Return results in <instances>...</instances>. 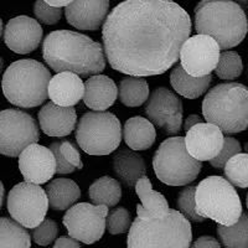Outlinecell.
<instances>
[{"instance_id": "cell-1", "label": "cell", "mask_w": 248, "mask_h": 248, "mask_svg": "<svg viewBox=\"0 0 248 248\" xmlns=\"http://www.w3.org/2000/svg\"><path fill=\"white\" fill-rule=\"evenodd\" d=\"M190 34L191 19L179 4L170 0H125L106 19L102 40L113 70L143 78L171 68Z\"/></svg>"}, {"instance_id": "cell-2", "label": "cell", "mask_w": 248, "mask_h": 248, "mask_svg": "<svg viewBox=\"0 0 248 248\" xmlns=\"http://www.w3.org/2000/svg\"><path fill=\"white\" fill-rule=\"evenodd\" d=\"M45 62L55 72H71L81 76H96L106 67L101 44L76 31L56 30L43 44Z\"/></svg>"}, {"instance_id": "cell-3", "label": "cell", "mask_w": 248, "mask_h": 248, "mask_svg": "<svg viewBox=\"0 0 248 248\" xmlns=\"http://www.w3.org/2000/svg\"><path fill=\"white\" fill-rule=\"evenodd\" d=\"M195 29L199 35L214 39L220 50L240 45L248 32L242 6L230 0H202L195 8Z\"/></svg>"}, {"instance_id": "cell-4", "label": "cell", "mask_w": 248, "mask_h": 248, "mask_svg": "<svg viewBox=\"0 0 248 248\" xmlns=\"http://www.w3.org/2000/svg\"><path fill=\"white\" fill-rule=\"evenodd\" d=\"M202 114L225 134L248 128V88L242 83H220L209 91L202 101Z\"/></svg>"}, {"instance_id": "cell-5", "label": "cell", "mask_w": 248, "mask_h": 248, "mask_svg": "<svg viewBox=\"0 0 248 248\" xmlns=\"http://www.w3.org/2000/svg\"><path fill=\"white\" fill-rule=\"evenodd\" d=\"M51 74L41 62L32 59L17 60L6 68L1 79L4 96L20 108L43 105L48 97Z\"/></svg>"}, {"instance_id": "cell-6", "label": "cell", "mask_w": 248, "mask_h": 248, "mask_svg": "<svg viewBox=\"0 0 248 248\" xmlns=\"http://www.w3.org/2000/svg\"><path fill=\"white\" fill-rule=\"evenodd\" d=\"M192 242L191 223L176 210L156 220L132 222L127 238L128 248H190Z\"/></svg>"}, {"instance_id": "cell-7", "label": "cell", "mask_w": 248, "mask_h": 248, "mask_svg": "<svg viewBox=\"0 0 248 248\" xmlns=\"http://www.w3.org/2000/svg\"><path fill=\"white\" fill-rule=\"evenodd\" d=\"M195 207L199 216L226 227L234 225L243 214L238 192L222 176L200 181L195 190Z\"/></svg>"}, {"instance_id": "cell-8", "label": "cell", "mask_w": 248, "mask_h": 248, "mask_svg": "<svg viewBox=\"0 0 248 248\" xmlns=\"http://www.w3.org/2000/svg\"><path fill=\"white\" fill-rule=\"evenodd\" d=\"M153 169L161 183L185 186L198 178L202 164L190 156L183 137H172L164 140L155 152Z\"/></svg>"}, {"instance_id": "cell-9", "label": "cell", "mask_w": 248, "mask_h": 248, "mask_svg": "<svg viewBox=\"0 0 248 248\" xmlns=\"http://www.w3.org/2000/svg\"><path fill=\"white\" fill-rule=\"evenodd\" d=\"M76 140L86 154H112L122 141L119 119L109 112H88L77 123Z\"/></svg>"}, {"instance_id": "cell-10", "label": "cell", "mask_w": 248, "mask_h": 248, "mask_svg": "<svg viewBox=\"0 0 248 248\" xmlns=\"http://www.w3.org/2000/svg\"><path fill=\"white\" fill-rule=\"evenodd\" d=\"M39 139V127L30 114L13 108L0 112V154L16 158Z\"/></svg>"}, {"instance_id": "cell-11", "label": "cell", "mask_w": 248, "mask_h": 248, "mask_svg": "<svg viewBox=\"0 0 248 248\" xmlns=\"http://www.w3.org/2000/svg\"><path fill=\"white\" fill-rule=\"evenodd\" d=\"M48 200L40 185L19 183L8 195V211L13 220L24 229H36L45 220Z\"/></svg>"}, {"instance_id": "cell-12", "label": "cell", "mask_w": 248, "mask_h": 248, "mask_svg": "<svg viewBox=\"0 0 248 248\" xmlns=\"http://www.w3.org/2000/svg\"><path fill=\"white\" fill-rule=\"evenodd\" d=\"M107 215V206L81 202L67 210L62 222L71 238L86 245H92L103 237Z\"/></svg>"}, {"instance_id": "cell-13", "label": "cell", "mask_w": 248, "mask_h": 248, "mask_svg": "<svg viewBox=\"0 0 248 248\" xmlns=\"http://www.w3.org/2000/svg\"><path fill=\"white\" fill-rule=\"evenodd\" d=\"M220 46L206 35H195L184 43L180 51L181 67L189 76L201 78L211 75L220 59Z\"/></svg>"}, {"instance_id": "cell-14", "label": "cell", "mask_w": 248, "mask_h": 248, "mask_svg": "<svg viewBox=\"0 0 248 248\" xmlns=\"http://www.w3.org/2000/svg\"><path fill=\"white\" fill-rule=\"evenodd\" d=\"M145 114L153 124L168 134H178L183 127V103L165 87L153 91L145 106Z\"/></svg>"}, {"instance_id": "cell-15", "label": "cell", "mask_w": 248, "mask_h": 248, "mask_svg": "<svg viewBox=\"0 0 248 248\" xmlns=\"http://www.w3.org/2000/svg\"><path fill=\"white\" fill-rule=\"evenodd\" d=\"M19 169L25 183L40 185L56 174V161L48 148L31 144L19 155Z\"/></svg>"}, {"instance_id": "cell-16", "label": "cell", "mask_w": 248, "mask_h": 248, "mask_svg": "<svg viewBox=\"0 0 248 248\" xmlns=\"http://www.w3.org/2000/svg\"><path fill=\"white\" fill-rule=\"evenodd\" d=\"M185 148L190 156L198 161H211L223 147V133L210 123L196 124L186 132Z\"/></svg>"}, {"instance_id": "cell-17", "label": "cell", "mask_w": 248, "mask_h": 248, "mask_svg": "<svg viewBox=\"0 0 248 248\" xmlns=\"http://www.w3.org/2000/svg\"><path fill=\"white\" fill-rule=\"evenodd\" d=\"M43 39V28L32 17H13L4 30V43L15 54H30L39 47Z\"/></svg>"}, {"instance_id": "cell-18", "label": "cell", "mask_w": 248, "mask_h": 248, "mask_svg": "<svg viewBox=\"0 0 248 248\" xmlns=\"http://www.w3.org/2000/svg\"><path fill=\"white\" fill-rule=\"evenodd\" d=\"M108 0H77L66 8L65 15L68 24L79 30H97L103 26L108 16Z\"/></svg>"}, {"instance_id": "cell-19", "label": "cell", "mask_w": 248, "mask_h": 248, "mask_svg": "<svg viewBox=\"0 0 248 248\" xmlns=\"http://www.w3.org/2000/svg\"><path fill=\"white\" fill-rule=\"evenodd\" d=\"M39 124L48 137L70 136L76 127L77 113L74 107L65 108L48 102L39 112Z\"/></svg>"}, {"instance_id": "cell-20", "label": "cell", "mask_w": 248, "mask_h": 248, "mask_svg": "<svg viewBox=\"0 0 248 248\" xmlns=\"http://www.w3.org/2000/svg\"><path fill=\"white\" fill-rule=\"evenodd\" d=\"M85 93V83L81 77L71 72H61L51 77L48 98L54 105L70 108L77 105Z\"/></svg>"}, {"instance_id": "cell-21", "label": "cell", "mask_w": 248, "mask_h": 248, "mask_svg": "<svg viewBox=\"0 0 248 248\" xmlns=\"http://www.w3.org/2000/svg\"><path fill=\"white\" fill-rule=\"evenodd\" d=\"M118 97V88L112 78L105 75H96L86 81L83 102L94 112H105Z\"/></svg>"}, {"instance_id": "cell-22", "label": "cell", "mask_w": 248, "mask_h": 248, "mask_svg": "<svg viewBox=\"0 0 248 248\" xmlns=\"http://www.w3.org/2000/svg\"><path fill=\"white\" fill-rule=\"evenodd\" d=\"M136 192L140 199L137 206V214L141 220H156L167 216L170 211L169 203L163 194L154 191L148 176L139 179L136 184Z\"/></svg>"}, {"instance_id": "cell-23", "label": "cell", "mask_w": 248, "mask_h": 248, "mask_svg": "<svg viewBox=\"0 0 248 248\" xmlns=\"http://www.w3.org/2000/svg\"><path fill=\"white\" fill-rule=\"evenodd\" d=\"M113 170L124 185L136 187L139 179L147 176V164L143 156L129 149H119L112 159Z\"/></svg>"}, {"instance_id": "cell-24", "label": "cell", "mask_w": 248, "mask_h": 248, "mask_svg": "<svg viewBox=\"0 0 248 248\" xmlns=\"http://www.w3.org/2000/svg\"><path fill=\"white\" fill-rule=\"evenodd\" d=\"M122 134L125 144L134 152L149 149L156 139L154 124L144 117H133L128 119L124 124Z\"/></svg>"}, {"instance_id": "cell-25", "label": "cell", "mask_w": 248, "mask_h": 248, "mask_svg": "<svg viewBox=\"0 0 248 248\" xmlns=\"http://www.w3.org/2000/svg\"><path fill=\"white\" fill-rule=\"evenodd\" d=\"M46 195L51 209L63 211L72 207V205L81 198V189L74 180L59 178L47 184Z\"/></svg>"}, {"instance_id": "cell-26", "label": "cell", "mask_w": 248, "mask_h": 248, "mask_svg": "<svg viewBox=\"0 0 248 248\" xmlns=\"http://www.w3.org/2000/svg\"><path fill=\"white\" fill-rule=\"evenodd\" d=\"M211 82V75L201 77V78H195L186 74L181 65L175 66L170 75V83L175 92H178L179 94L189 99H195L202 96L203 93L209 90Z\"/></svg>"}, {"instance_id": "cell-27", "label": "cell", "mask_w": 248, "mask_h": 248, "mask_svg": "<svg viewBox=\"0 0 248 248\" xmlns=\"http://www.w3.org/2000/svg\"><path fill=\"white\" fill-rule=\"evenodd\" d=\"M48 149L52 152L56 161V174L66 175L74 172L76 169H82L83 163L81 160L78 149L71 140L55 141Z\"/></svg>"}, {"instance_id": "cell-28", "label": "cell", "mask_w": 248, "mask_h": 248, "mask_svg": "<svg viewBox=\"0 0 248 248\" xmlns=\"http://www.w3.org/2000/svg\"><path fill=\"white\" fill-rule=\"evenodd\" d=\"M88 194L91 201L96 206L114 207L122 199V186L116 179L102 176L91 184Z\"/></svg>"}, {"instance_id": "cell-29", "label": "cell", "mask_w": 248, "mask_h": 248, "mask_svg": "<svg viewBox=\"0 0 248 248\" xmlns=\"http://www.w3.org/2000/svg\"><path fill=\"white\" fill-rule=\"evenodd\" d=\"M118 97L127 107H139L149 97V85L140 77H125L119 82Z\"/></svg>"}, {"instance_id": "cell-30", "label": "cell", "mask_w": 248, "mask_h": 248, "mask_svg": "<svg viewBox=\"0 0 248 248\" xmlns=\"http://www.w3.org/2000/svg\"><path fill=\"white\" fill-rule=\"evenodd\" d=\"M0 248H31L30 233L8 217H0Z\"/></svg>"}, {"instance_id": "cell-31", "label": "cell", "mask_w": 248, "mask_h": 248, "mask_svg": "<svg viewBox=\"0 0 248 248\" xmlns=\"http://www.w3.org/2000/svg\"><path fill=\"white\" fill-rule=\"evenodd\" d=\"M217 234L225 248H248V214H242L234 225L217 226Z\"/></svg>"}, {"instance_id": "cell-32", "label": "cell", "mask_w": 248, "mask_h": 248, "mask_svg": "<svg viewBox=\"0 0 248 248\" xmlns=\"http://www.w3.org/2000/svg\"><path fill=\"white\" fill-rule=\"evenodd\" d=\"M223 169L226 180L232 186L241 189L248 187V153H240L232 156Z\"/></svg>"}, {"instance_id": "cell-33", "label": "cell", "mask_w": 248, "mask_h": 248, "mask_svg": "<svg viewBox=\"0 0 248 248\" xmlns=\"http://www.w3.org/2000/svg\"><path fill=\"white\" fill-rule=\"evenodd\" d=\"M243 62L234 51H223L215 68L217 77L221 79H234L242 75Z\"/></svg>"}, {"instance_id": "cell-34", "label": "cell", "mask_w": 248, "mask_h": 248, "mask_svg": "<svg viewBox=\"0 0 248 248\" xmlns=\"http://www.w3.org/2000/svg\"><path fill=\"white\" fill-rule=\"evenodd\" d=\"M195 186H185L179 194L178 198V207L179 212L183 215L185 218L192 222H202L205 218L199 216L195 207Z\"/></svg>"}, {"instance_id": "cell-35", "label": "cell", "mask_w": 248, "mask_h": 248, "mask_svg": "<svg viewBox=\"0 0 248 248\" xmlns=\"http://www.w3.org/2000/svg\"><path fill=\"white\" fill-rule=\"evenodd\" d=\"M132 226L130 214L124 207H116L108 212L106 218V227L110 234H122L127 232Z\"/></svg>"}, {"instance_id": "cell-36", "label": "cell", "mask_w": 248, "mask_h": 248, "mask_svg": "<svg viewBox=\"0 0 248 248\" xmlns=\"http://www.w3.org/2000/svg\"><path fill=\"white\" fill-rule=\"evenodd\" d=\"M59 226L51 218H46L32 231V240L39 246H48L56 240Z\"/></svg>"}, {"instance_id": "cell-37", "label": "cell", "mask_w": 248, "mask_h": 248, "mask_svg": "<svg viewBox=\"0 0 248 248\" xmlns=\"http://www.w3.org/2000/svg\"><path fill=\"white\" fill-rule=\"evenodd\" d=\"M242 147H241L240 141L237 139L232 138V137H226L225 140H223V147L222 150L220 152V154L217 155L216 158L212 159L210 161L212 167L216 168V169H223L226 165V163L234 156V155L240 154Z\"/></svg>"}, {"instance_id": "cell-38", "label": "cell", "mask_w": 248, "mask_h": 248, "mask_svg": "<svg viewBox=\"0 0 248 248\" xmlns=\"http://www.w3.org/2000/svg\"><path fill=\"white\" fill-rule=\"evenodd\" d=\"M34 14L40 23L46 24V25H54L61 20L62 10L52 8V6L47 5L46 1L39 0L34 4Z\"/></svg>"}, {"instance_id": "cell-39", "label": "cell", "mask_w": 248, "mask_h": 248, "mask_svg": "<svg viewBox=\"0 0 248 248\" xmlns=\"http://www.w3.org/2000/svg\"><path fill=\"white\" fill-rule=\"evenodd\" d=\"M190 248H221L220 242L212 236L199 237Z\"/></svg>"}, {"instance_id": "cell-40", "label": "cell", "mask_w": 248, "mask_h": 248, "mask_svg": "<svg viewBox=\"0 0 248 248\" xmlns=\"http://www.w3.org/2000/svg\"><path fill=\"white\" fill-rule=\"evenodd\" d=\"M52 248H81L78 241L71 238V237H60L54 243Z\"/></svg>"}, {"instance_id": "cell-41", "label": "cell", "mask_w": 248, "mask_h": 248, "mask_svg": "<svg viewBox=\"0 0 248 248\" xmlns=\"http://www.w3.org/2000/svg\"><path fill=\"white\" fill-rule=\"evenodd\" d=\"M200 123H202V118H201L200 116H198V114H191V116H189L185 119L184 128H185V130L187 132V130L191 129L192 127H195L196 124H200Z\"/></svg>"}, {"instance_id": "cell-42", "label": "cell", "mask_w": 248, "mask_h": 248, "mask_svg": "<svg viewBox=\"0 0 248 248\" xmlns=\"http://www.w3.org/2000/svg\"><path fill=\"white\" fill-rule=\"evenodd\" d=\"M72 1H68V0H63V1H56V0H46V4L52 8H57V9H61L62 6H66L67 8Z\"/></svg>"}, {"instance_id": "cell-43", "label": "cell", "mask_w": 248, "mask_h": 248, "mask_svg": "<svg viewBox=\"0 0 248 248\" xmlns=\"http://www.w3.org/2000/svg\"><path fill=\"white\" fill-rule=\"evenodd\" d=\"M4 194H5V190H4L3 183H1V180H0V209H1V206H3Z\"/></svg>"}, {"instance_id": "cell-44", "label": "cell", "mask_w": 248, "mask_h": 248, "mask_svg": "<svg viewBox=\"0 0 248 248\" xmlns=\"http://www.w3.org/2000/svg\"><path fill=\"white\" fill-rule=\"evenodd\" d=\"M3 68H4V61L3 59H1V56H0V74L3 72Z\"/></svg>"}, {"instance_id": "cell-45", "label": "cell", "mask_w": 248, "mask_h": 248, "mask_svg": "<svg viewBox=\"0 0 248 248\" xmlns=\"http://www.w3.org/2000/svg\"><path fill=\"white\" fill-rule=\"evenodd\" d=\"M1 34H3V21L0 19V37H1Z\"/></svg>"}, {"instance_id": "cell-46", "label": "cell", "mask_w": 248, "mask_h": 248, "mask_svg": "<svg viewBox=\"0 0 248 248\" xmlns=\"http://www.w3.org/2000/svg\"><path fill=\"white\" fill-rule=\"evenodd\" d=\"M245 150H246V153H248V141L246 143V145H245Z\"/></svg>"}, {"instance_id": "cell-47", "label": "cell", "mask_w": 248, "mask_h": 248, "mask_svg": "<svg viewBox=\"0 0 248 248\" xmlns=\"http://www.w3.org/2000/svg\"><path fill=\"white\" fill-rule=\"evenodd\" d=\"M246 205H247V209H248V194H247V198H246Z\"/></svg>"}]
</instances>
